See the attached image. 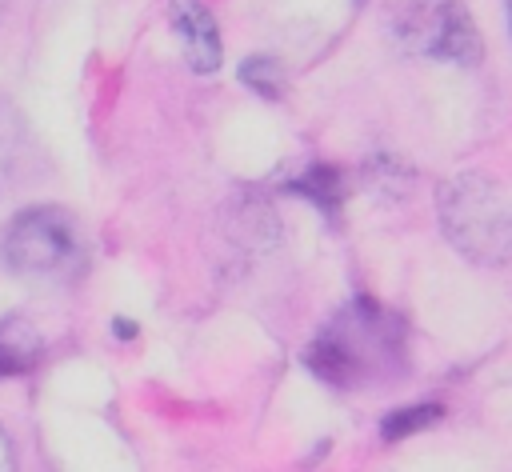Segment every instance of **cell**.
<instances>
[{
    "label": "cell",
    "instance_id": "9",
    "mask_svg": "<svg viewBox=\"0 0 512 472\" xmlns=\"http://www.w3.org/2000/svg\"><path fill=\"white\" fill-rule=\"evenodd\" d=\"M240 80L244 84H252L260 96H268V100H276L280 92H284V68L272 60V56H248L244 64H240Z\"/></svg>",
    "mask_w": 512,
    "mask_h": 472
},
{
    "label": "cell",
    "instance_id": "2",
    "mask_svg": "<svg viewBox=\"0 0 512 472\" xmlns=\"http://www.w3.org/2000/svg\"><path fill=\"white\" fill-rule=\"evenodd\" d=\"M440 224L460 256L480 268L512 260V196L480 172H460L440 184Z\"/></svg>",
    "mask_w": 512,
    "mask_h": 472
},
{
    "label": "cell",
    "instance_id": "4",
    "mask_svg": "<svg viewBox=\"0 0 512 472\" xmlns=\"http://www.w3.org/2000/svg\"><path fill=\"white\" fill-rule=\"evenodd\" d=\"M388 32L412 56L448 60L460 68H472L484 56V40L460 0H392Z\"/></svg>",
    "mask_w": 512,
    "mask_h": 472
},
{
    "label": "cell",
    "instance_id": "8",
    "mask_svg": "<svg viewBox=\"0 0 512 472\" xmlns=\"http://www.w3.org/2000/svg\"><path fill=\"white\" fill-rule=\"evenodd\" d=\"M440 420V404H408L384 420V440H404L412 432H424Z\"/></svg>",
    "mask_w": 512,
    "mask_h": 472
},
{
    "label": "cell",
    "instance_id": "3",
    "mask_svg": "<svg viewBox=\"0 0 512 472\" xmlns=\"http://www.w3.org/2000/svg\"><path fill=\"white\" fill-rule=\"evenodd\" d=\"M4 260L16 276L36 284H72L88 268V240L80 220L56 204H32L4 228Z\"/></svg>",
    "mask_w": 512,
    "mask_h": 472
},
{
    "label": "cell",
    "instance_id": "5",
    "mask_svg": "<svg viewBox=\"0 0 512 472\" xmlns=\"http://www.w3.org/2000/svg\"><path fill=\"white\" fill-rule=\"evenodd\" d=\"M168 24H172V32H176V40L184 48L188 68L200 72V76H212L220 68L224 48H220V28H216L208 4H200V0H168Z\"/></svg>",
    "mask_w": 512,
    "mask_h": 472
},
{
    "label": "cell",
    "instance_id": "6",
    "mask_svg": "<svg viewBox=\"0 0 512 472\" xmlns=\"http://www.w3.org/2000/svg\"><path fill=\"white\" fill-rule=\"evenodd\" d=\"M36 356H40V336L24 320L0 324V376L28 372L36 364Z\"/></svg>",
    "mask_w": 512,
    "mask_h": 472
},
{
    "label": "cell",
    "instance_id": "1",
    "mask_svg": "<svg viewBox=\"0 0 512 472\" xmlns=\"http://www.w3.org/2000/svg\"><path fill=\"white\" fill-rule=\"evenodd\" d=\"M304 364L340 392L388 380L404 368V324L376 300L356 296L308 340Z\"/></svg>",
    "mask_w": 512,
    "mask_h": 472
},
{
    "label": "cell",
    "instance_id": "11",
    "mask_svg": "<svg viewBox=\"0 0 512 472\" xmlns=\"http://www.w3.org/2000/svg\"><path fill=\"white\" fill-rule=\"evenodd\" d=\"M0 12H4V0H0Z\"/></svg>",
    "mask_w": 512,
    "mask_h": 472
},
{
    "label": "cell",
    "instance_id": "10",
    "mask_svg": "<svg viewBox=\"0 0 512 472\" xmlns=\"http://www.w3.org/2000/svg\"><path fill=\"white\" fill-rule=\"evenodd\" d=\"M0 468H12V440L0 432Z\"/></svg>",
    "mask_w": 512,
    "mask_h": 472
},
{
    "label": "cell",
    "instance_id": "7",
    "mask_svg": "<svg viewBox=\"0 0 512 472\" xmlns=\"http://www.w3.org/2000/svg\"><path fill=\"white\" fill-rule=\"evenodd\" d=\"M292 192H300V196H308L320 212H336V204H340V168H328V164H316V168H308L304 176H296L292 184H288Z\"/></svg>",
    "mask_w": 512,
    "mask_h": 472
}]
</instances>
